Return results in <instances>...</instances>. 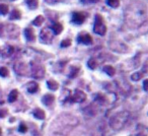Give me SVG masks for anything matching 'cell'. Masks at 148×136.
Masks as SVG:
<instances>
[{
  "label": "cell",
  "instance_id": "6da1fadb",
  "mask_svg": "<svg viewBox=\"0 0 148 136\" xmlns=\"http://www.w3.org/2000/svg\"><path fill=\"white\" fill-rule=\"evenodd\" d=\"M130 118V113L128 111H123L116 114L110 119V126L114 130H121Z\"/></svg>",
  "mask_w": 148,
  "mask_h": 136
},
{
  "label": "cell",
  "instance_id": "7a4b0ae2",
  "mask_svg": "<svg viewBox=\"0 0 148 136\" xmlns=\"http://www.w3.org/2000/svg\"><path fill=\"white\" fill-rule=\"evenodd\" d=\"M93 32L99 36H105L107 33V27L103 23V19L101 14H97L95 19V25H93Z\"/></svg>",
  "mask_w": 148,
  "mask_h": 136
},
{
  "label": "cell",
  "instance_id": "3957f363",
  "mask_svg": "<svg viewBox=\"0 0 148 136\" xmlns=\"http://www.w3.org/2000/svg\"><path fill=\"white\" fill-rule=\"evenodd\" d=\"M31 65V75L35 78H42V77L45 75V68L39 63H36V62H31L29 63Z\"/></svg>",
  "mask_w": 148,
  "mask_h": 136
},
{
  "label": "cell",
  "instance_id": "277c9868",
  "mask_svg": "<svg viewBox=\"0 0 148 136\" xmlns=\"http://www.w3.org/2000/svg\"><path fill=\"white\" fill-rule=\"evenodd\" d=\"M14 70L17 74L23 75V76H25V75L29 74L31 75V65L23 61H17L16 63L14 64Z\"/></svg>",
  "mask_w": 148,
  "mask_h": 136
},
{
  "label": "cell",
  "instance_id": "5b68a950",
  "mask_svg": "<svg viewBox=\"0 0 148 136\" xmlns=\"http://www.w3.org/2000/svg\"><path fill=\"white\" fill-rule=\"evenodd\" d=\"M53 38L54 37H53V33H52V30H50L49 27L42 29L41 33H40V39H41L42 43L50 45L53 42Z\"/></svg>",
  "mask_w": 148,
  "mask_h": 136
},
{
  "label": "cell",
  "instance_id": "8992f818",
  "mask_svg": "<svg viewBox=\"0 0 148 136\" xmlns=\"http://www.w3.org/2000/svg\"><path fill=\"white\" fill-rule=\"evenodd\" d=\"M92 38L86 32H81L77 36V43L83 44V45H91L92 44Z\"/></svg>",
  "mask_w": 148,
  "mask_h": 136
},
{
  "label": "cell",
  "instance_id": "52a82bcc",
  "mask_svg": "<svg viewBox=\"0 0 148 136\" xmlns=\"http://www.w3.org/2000/svg\"><path fill=\"white\" fill-rule=\"evenodd\" d=\"M85 100H86V95L82 91H79V89H76L74 91L73 95L70 97V101L72 103H82Z\"/></svg>",
  "mask_w": 148,
  "mask_h": 136
},
{
  "label": "cell",
  "instance_id": "ba28073f",
  "mask_svg": "<svg viewBox=\"0 0 148 136\" xmlns=\"http://www.w3.org/2000/svg\"><path fill=\"white\" fill-rule=\"evenodd\" d=\"M14 52V48L10 45H4L3 47L0 48V57L3 58V59H6V58L10 57L11 55Z\"/></svg>",
  "mask_w": 148,
  "mask_h": 136
},
{
  "label": "cell",
  "instance_id": "9c48e42d",
  "mask_svg": "<svg viewBox=\"0 0 148 136\" xmlns=\"http://www.w3.org/2000/svg\"><path fill=\"white\" fill-rule=\"evenodd\" d=\"M87 17L86 13L80 12V11H76V12L72 13V21L76 25H82L85 21V19Z\"/></svg>",
  "mask_w": 148,
  "mask_h": 136
},
{
  "label": "cell",
  "instance_id": "30bf717a",
  "mask_svg": "<svg viewBox=\"0 0 148 136\" xmlns=\"http://www.w3.org/2000/svg\"><path fill=\"white\" fill-rule=\"evenodd\" d=\"M6 33L7 36L9 38H12V39H16L19 35V31L18 27L14 25H8L6 27Z\"/></svg>",
  "mask_w": 148,
  "mask_h": 136
},
{
  "label": "cell",
  "instance_id": "8fae6325",
  "mask_svg": "<svg viewBox=\"0 0 148 136\" xmlns=\"http://www.w3.org/2000/svg\"><path fill=\"white\" fill-rule=\"evenodd\" d=\"M25 39L29 42H33L34 40L36 39V35H35V32H34L33 27H27V29L25 30Z\"/></svg>",
  "mask_w": 148,
  "mask_h": 136
},
{
  "label": "cell",
  "instance_id": "7c38bea8",
  "mask_svg": "<svg viewBox=\"0 0 148 136\" xmlns=\"http://www.w3.org/2000/svg\"><path fill=\"white\" fill-rule=\"evenodd\" d=\"M27 89L29 93H35L39 89V84L36 81H29L27 84Z\"/></svg>",
  "mask_w": 148,
  "mask_h": 136
},
{
  "label": "cell",
  "instance_id": "4fadbf2b",
  "mask_svg": "<svg viewBox=\"0 0 148 136\" xmlns=\"http://www.w3.org/2000/svg\"><path fill=\"white\" fill-rule=\"evenodd\" d=\"M54 101H55V97H54L53 95H50V93H48V95H45L43 97V99H42V102H43V104H44V105H46V106L52 105Z\"/></svg>",
  "mask_w": 148,
  "mask_h": 136
},
{
  "label": "cell",
  "instance_id": "5bb4252c",
  "mask_svg": "<svg viewBox=\"0 0 148 136\" xmlns=\"http://www.w3.org/2000/svg\"><path fill=\"white\" fill-rule=\"evenodd\" d=\"M63 31V25L60 23H54L52 25V32L54 33V35H60Z\"/></svg>",
  "mask_w": 148,
  "mask_h": 136
},
{
  "label": "cell",
  "instance_id": "9a60e30c",
  "mask_svg": "<svg viewBox=\"0 0 148 136\" xmlns=\"http://www.w3.org/2000/svg\"><path fill=\"white\" fill-rule=\"evenodd\" d=\"M47 85L51 91H57L59 89V83L57 82L54 79H50V80L47 81Z\"/></svg>",
  "mask_w": 148,
  "mask_h": 136
},
{
  "label": "cell",
  "instance_id": "2e32d148",
  "mask_svg": "<svg viewBox=\"0 0 148 136\" xmlns=\"http://www.w3.org/2000/svg\"><path fill=\"white\" fill-rule=\"evenodd\" d=\"M103 71H105V72L107 73L109 76H114V75H115V73H116V69L111 65L105 66V67H103Z\"/></svg>",
  "mask_w": 148,
  "mask_h": 136
},
{
  "label": "cell",
  "instance_id": "e0dca14e",
  "mask_svg": "<svg viewBox=\"0 0 148 136\" xmlns=\"http://www.w3.org/2000/svg\"><path fill=\"white\" fill-rule=\"evenodd\" d=\"M17 97H18V91L16 89H13V91H10V93L8 95V102L13 103V102H15L17 100Z\"/></svg>",
  "mask_w": 148,
  "mask_h": 136
},
{
  "label": "cell",
  "instance_id": "ac0fdd59",
  "mask_svg": "<svg viewBox=\"0 0 148 136\" xmlns=\"http://www.w3.org/2000/svg\"><path fill=\"white\" fill-rule=\"evenodd\" d=\"M21 17V12L17 9H14V10L11 11V14L9 16V19L10 21H14V19H19Z\"/></svg>",
  "mask_w": 148,
  "mask_h": 136
},
{
  "label": "cell",
  "instance_id": "d6986e66",
  "mask_svg": "<svg viewBox=\"0 0 148 136\" xmlns=\"http://www.w3.org/2000/svg\"><path fill=\"white\" fill-rule=\"evenodd\" d=\"M27 4L31 9H36L39 6V0H27Z\"/></svg>",
  "mask_w": 148,
  "mask_h": 136
},
{
  "label": "cell",
  "instance_id": "ffe728a7",
  "mask_svg": "<svg viewBox=\"0 0 148 136\" xmlns=\"http://www.w3.org/2000/svg\"><path fill=\"white\" fill-rule=\"evenodd\" d=\"M34 116L40 120L45 119V113H44V111L41 109H36L35 112H34Z\"/></svg>",
  "mask_w": 148,
  "mask_h": 136
},
{
  "label": "cell",
  "instance_id": "44dd1931",
  "mask_svg": "<svg viewBox=\"0 0 148 136\" xmlns=\"http://www.w3.org/2000/svg\"><path fill=\"white\" fill-rule=\"evenodd\" d=\"M107 4L112 8H118L120 6V0H107Z\"/></svg>",
  "mask_w": 148,
  "mask_h": 136
},
{
  "label": "cell",
  "instance_id": "7402d4cb",
  "mask_svg": "<svg viewBox=\"0 0 148 136\" xmlns=\"http://www.w3.org/2000/svg\"><path fill=\"white\" fill-rule=\"evenodd\" d=\"M44 21H45L44 16H42V15H39V16H37L35 19H34L33 25H36V27H41L42 23H44Z\"/></svg>",
  "mask_w": 148,
  "mask_h": 136
},
{
  "label": "cell",
  "instance_id": "603a6c76",
  "mask_svg": "<svg viewBox=\"0 0 148 136\" xmlns=\"http://www.w3.org/2000/svg\"><path fill=\"white\" fill-rule=\"evenodd\" d=\"M87 65H88L89 68H91V69H95V68L97 67V61L95 58H90V59L88 60V62H87Z\"/></svg>",
  "mask_w": 148,
  "mask_h": 136
},
{
  "label": "cell",
  "instance_id": "cb8c5ba5",
  "mask_svg": "<svg viewBox=\"0 0 148 136\" xmlns=\"http://www.w3.org/2000/svg\"><path fill=\"white\" fill-rule=\"evenodd\" d=\"M8 5L7 4H4V3H2V4H0V14L1 15H5L8 13Z\"/></svg>",
  "mask_w": 148,
  "mask_h": 136
},
{
  "label": "cell",
  "instance_id": "d4e9b609",
  "mask_svg": "<svg viewBox=\"0 0 148 136\" xmlns=\"http://www.w3.org/2000/svg\"><path fill=\"white\" fill-rule=\"evenodd\" d=\"M79 71V68L78 67H71V69H70V72H69V77L70 78H74V77L76 76L77 73H78Z\"/></svg>",
  "mask_w": 148,
  "mask_h": 136
},
{
  "label": "cell",
  "instance_id": "484cf974",
  "mask_svg": "<svg viewBox=\"0 0 148 136\" xmlns=\"http://www.w3.org/2000/svg\"><path fill=\"white\" fill-rule=\"evenodd\" d=\"M95 101L99 102V103L105 104L106 102H107V98H106L103 95H101V93H99V95H97V98H95Z\"/></svg>",
  "mask_w": 148,
  "mask_h": 136
},
{
  "label": "cell",
  "instance_id": "4316f807",
  "mask_svg": "<svg viewBox=\"0 0 148 136\" xmlns=\"http://www.w3.org/2000/svg\"><path fill=\"white\" fill-rule=\"evenodd\" d=\"M142 75H143L142 72H136V73H133V74H132L131 78H132V80H134V81H138L141 79Z\"/></svg>",
  "mask_w": 148,
  "mask_h": 136
},
{
  "label": "cell",
  "instance_id": "83f0119b",
  "mask_svg": "<svg viewBox=\"0 0 148 136\" xmlns=\"http://www.w3.org/2000/svg\"><path fill=\"white\" fill-rule=\"evenodd\" d=\"M9 72H8V69L6 67H1L0 68V76L2 77H6L8 76Z\"/></svg>",
  "mask_w": 148,
  "mask_h": 136
},
{
  "label": "cell",
  "instance_id": "f1b7e54d",
  "mask_svg": "<svg viewBox=\"0 0 148 136\" xmlns=\"http://www.w3.org/2000/svg\"><path fill=\"white\" fill-rule=\"evenodd\" d=\"M71 39H65L63 40V41L61 42V47L62 48H67L69 47L70 45H71Z\"/></svg>",
  "mask_w": 148,
  "mask_h": 136
},
{
  "label": "cell",
  "instance_id": "f546056e",
  "mask_svg": "<svg viewBox=\"0 0 148 136\" xmlns=\"http://www.w3.org/2000/svg\"><path fill=\"white\" fill-rule=\"evenodd\" d=\"M80 1L82 3H84V4H89V3H97L101 0H80Z\"/></svg>",
  "mask_w": 148,
  "mask_h": 136
},
{
  "label": "cell",
  "instance_id": "4dcf8cb0",
  "mask_svg": "<svg viewBox=\"0 0 148 136\" xmlns=\"http://www.w3.org/2000/svg\"><path fill=\"white\" fill-rule=\"evenodd\" d=\"M27 126H25V125H23V124H21V125L19 126V131H21V132H23V133H25V132H27Z\"/></svg>",
  "mask_w": 148,
  "mask_h": 136
},
{
  "label": "cell",
  "instance_id": "1f68e13d",
  "mask_svg": "<svg viewBox=\"0 0 148 136\" xmlns=\"http://www.w3.org/2000/svg\"><path fill=\"white\" fill-rule=\"evenodd\" d=\"M44 1L49 3V4H55V3H57V2H60L61 0H44Z\"/></svg>",
  "mask_w": 148,
  "mask_h": 136
},
{
  "label": "cell",
  "instance_id": "d6a6232c",
  "mask_svg": "<svg viewBox=\"0 0 148 136\" xmlns=\"http://www.w3.org/2000/svg\"><path fill=\"white\" fill-rule=\"evenodd\" d=\"M7 115V111L6 110H0V118H3Z\"/></svg>",
  "mask_w": 148,
  "mask_h": 136
},
{
  "label": "cell",
  "instance_id": "836d02e7",
  "mask_svg": "<svg viewBox=\"0 0 148 136\" xmlns=\"http://www.w3.org/2000/svg\"><path fill=\"white\" fill-rule=\"evenodd\" d=\"M143 89H144V91H148V89H147V80H144V82H143Z\"/></svg>",
  "mask_w": 148,
  "mask_h": 136
},
{
  "label": "cell",
  "instance_id": "e575fe53",
  "mask_svg": "<svg viewBox=\"0 0 148 136\" xmlns=\"http://www.w3.org/2000/svg\"><path fill=\"white\" fill-rule=\"evenodd\" d=\"M0 135H1V129H0Z\"/></svg>",
  "mask_w": 148,
  "mask_h": 136
},
{
  "label": "cell",
  "instance_id": "d590c367",
  "mask_svg": "<svg viewBox=\"0 0 148 136\" xmlns=\"http://www.w3.org/2000/svg\"><path fill=\"white\" fill-rule=\"evenodd\" d=\"M11 1H15V0H11Z\"/></svg>",
  "mask_w": 148,
  "mask_h": 136
}]
</instances>
